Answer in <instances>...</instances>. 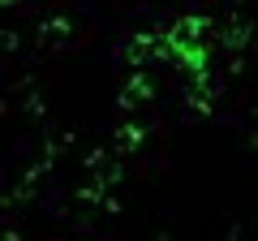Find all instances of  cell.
<instances>
[{"instance_id": "cell-4", "label": "cell", "mask_w": 258, "mask_h": 241, "mask_svg": "<svg viewBox=\"0 0 258 241\" xmlns=\"http://www.w3.org/2000/svg\"><path fill=\"white\" fill-rule=\"evenodd\" d=\"M69 35H74V30H69V22H64V18H52V22H43V26H39V43H43L47 52L64 47V43H69Z\"/></svg>"}, {"instance_id": "cell-2", "label": "cell", "mask_w": 258, "mask_h": 241, "mask_svg": "<svg viewBox=\"0 0 258 241\" xmlns=\"http://www.w3.org/2000/svg\"><path fill=\"white\" fill-rule=\"evenodd\" d=\"M151 95H155V78L151 74H134L125 86H120V108H142Z\"/></svg>"}, {"instance_id": "cell-8", "label": "cell", "mask_w": 258, "mask_h": 241, "mask_svg": "<svg viewBox=\"0 0 258 241\" xmlns=\"http://www.w3.org/2000/svg\"><path fill=\"white\" fill-rule=\"evenodd\" d=\"M13 5H22V0H0V9H13Z\"/></svg>"}, {"instance_id": "cell-6", "label": "cell", "mask_w": 258, "mask_h": 241, "mask_svg": "<svg viewBox=\"0 0 258 241\" xmlns=\"http://www.w3.org/2000/svg\"><path fill=\"white\" fill-rule=\"evenodd\" d=\"M99 194H103V186H99V181H95L91 172H86V181H82V186H78V198H82V203H99Z\"/></svg>"}, {"instance_id": "cell-1", "label": "cell", "mask_w": 258, "mask_h": 241, "mask_svg": "<svg viewBox=\"0 0 258 241\" xmlns=\"http://www.w3.org/2000/svg\"><path fill=\"white\" fill-rule=\"evenodd\" d=\"M86 172H91L103 190L116 186V181H120V159H116V151H91V155H86Z\"/></svg>"}, {"instance_id": "cell-7", "label": "cell", "mask_w": 258, "mask_h": 241, "mask_svg": "<svg viewBox=\"0 0 258 241\" xmlns=\"http://www.w3.org/2000/svg\"><path fill=\"white\" fill-rule=\"evenodd\" d=\"M18 43L22 39L13 35V30H0V52H18Z\"/></svg>"}, {"instance_id": "cell-3", "label": "cell", "mask_w": 258, "mask_h": 241, "mask_svg": "<svg viewBox=\"0 0 258 241\" xmlns=\"http://www.w3.org/2000/svg\"><path fill=\"white\" fill-rule=\"evenodd\" d=\"M142 142H147V130H142V125H116V134H112V151H116V155L138 151Z\"/></svg>"}, {"instance_id": "cell-5", "label": "cell", "mask_w": 258, "mask_h": 241, "mask_svg": "<svg viewBox=\"0 0 258 241\" xmlns=\"http://www.w3.org/2000/svg\"><path fill=\"white\" fill-rule=\"evenodd\" d=\"M120 56H125V61H134V65H147L151 56H155V52H151V30H147V35H134L125 47H120Z\"/></svg>"}]
</instances>
